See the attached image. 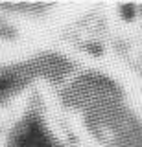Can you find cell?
<instances>
[{
    "label": "cell",
    "instance_id": "cell-1",
    "mask_svg": "<svg viewBox=\"0 0 142 147\" xmlns=\"http://www.w3.org/2000/svg\"><path fill=\"white\" fill-rule=\"evenodd\" d=\"M20 147H56V145H54L44 134H41V132H35V131H33L31 134H24Z\"/></svg>",
    "mask_w": 142,
    "mask_h": 147
}]
</instances>
